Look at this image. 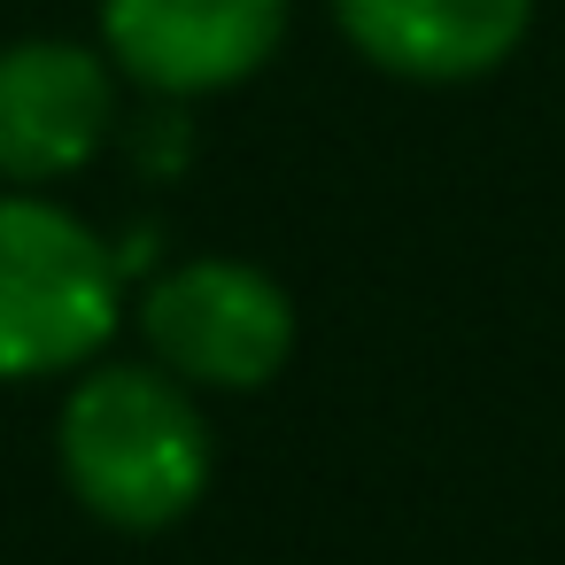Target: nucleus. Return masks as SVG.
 Segmentation results:
<instances>
[{
	"label": "nucleus",
	"mask_w": 565,
	"mask_h": 565,
	"mask_svg": "<svg viewBox=\"0 0 565 565\" xmlns=\"http://www.w3.org/2000/svg\"><path fill=\"white\" fill-rule=\"evenodd\" d=\"M117 125L109 63L71 40H24L0 55V179H63L94 163Z\"/></svg>",
	"instance_id": "nucleus-5"
},
{
	"label": "nucleus",
	"mask_w": 565,
	"mask_h": 565,
	"mask_svg": "<svg viewBox=\"0 0 565 565\" xmlns=\"http://www.w3.org/2000/svg\"><path fill=\"white\" fill-rule=\"evenodd\" d=\"M333 24L372 71L457 86L488 78L503 55H519L534 0H333Z\"/></svg>",
	"instance_id": "nucleus-6"
},
{
	"label": "nucleus",
	"mask_w": 565,
	"mask_h": 565,
	"mask_svg": "<svg viewBox=\"0 0 565 565\" xmlns=\"http://www.w3.org/2000/svg\"><path fill=\"white\" fill-rule=\"evenodd\" d=\"M102 32L125 78L186 102L271 63L287 0H102Z\"/></svg>",
	"instance_id": "nucleus-4"
},
{
	"label": "nucleus",
	"mask_w": 565,
	"mask_h": 565,
	"mask_svg": "<svg viewBox=\"0 0 565 565\" xmlns=\"http://www.w3.org/2000/svg\"><path fill=\"white\" fill-rule=\"evenodd\" d=\"M140 326H148V349L194 387H264L295 349L287 295L271 287V271L233 256L163 271L140 302Z\"/></svg>",
	"instance_id": "nucleus-3"
},
{
	"label": "nucleus",
	"mask_w": 565,
	"mask_h": 565,
	"mask_svg": "<svg viewBox=\"0 0 565 565\" xmlns=\"http://www.w3.org/2000/svg\"><path fill=\"white\" fill-rule=\"evenodd\" d=\"M117 256L55 202L0 194V372L86 364L117 333Z\"/></svg>",
	"instance_id": "nucleus-2"
},
{
	"label": "nucleus",
	"mask_w": 565,
	"mask_h": 565,
	"mask_svg": "<svg viewBox=\"0 0 565 565\" xmlns=\"http://www.w3.org/2000/svg\"><path fill=\"white\" fill-rule=\"evenodd\" d=\"M63 465L71 488L109 526H171L210 488V426L171 372L109 364L63 403Z\"/></svg>",
	"instance_id": "nucleus-1"
}]
</instances>
